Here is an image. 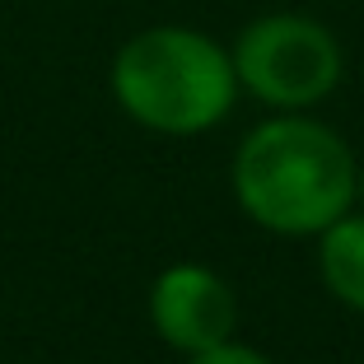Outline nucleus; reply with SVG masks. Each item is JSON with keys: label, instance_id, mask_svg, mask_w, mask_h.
<instances>
[{"label": "nucleus", "instance_id": "nucleus-3", "mask_svg": "<svg viewBox=\"0 0 364 364\" xmlns=\"http://www.w3.org/2000/svg\"><path fill=\"white\" fill-rule=\"evenodd\" d=\"M238 89L271 112H313L336 94L346 56L336 33L313 14H262L229 47Z\"/></svg>", "mask_w": 364, "mask_h": 364}, {"label": "nucleus", "instance_id": "nucleus-6", "mask_svg": "<svg viewBox=\"0 0 364 364\" xmlns=\"http://www.w3.org/2000/svg\"><path fill=\"white\" fill-rule=\"evenodd\" d=\"M182 364H271L257 346H243V341H225V346H210L201 355H187Z\"/></svg>", "mask_w": 364, "mask_h": 364}, {"label": "nucleus", "instance_id": "nucleus-2", "mask_svg": "<svg viewBox=\"0 0 364 364\" xmlns=\"http://www.w3.org/2000/svg\"><path fill=\"white\" fill-rule=\"evenodd\" d=\"M107 89L136 127L182 140L215 131L243 94L229 47L187 23L131 33L107 65Z\"/></svg>", "mask_w": 364, "mask_h": 364}, {"label": "nucleus", "instance_id": "nucleus-7", "mask_svg": "<svg viewBox=\"0 0 364 364\" xmlns=\"http://www.w3.org/2000/svg\"><path fill=\"white\" fill-rule=\"evenodd\" d=\"M355 205L364 210V159H360V192H355Z\"/></svg>", "mask_w": 364, "mask_h": 364}, {"label": "nucleus", "instance_id": "nucleus-1", "mask_svg": "<svg viewBox=\"0 0 364 364\" xmlns=\"http://www.w3.org/2000/svg\"><path fill=\"white\" fill-rule=\"evenodd\" d=\"M238 210L280 238H318L355 210L360 159L327 122L276 112L238 140L229 164Z\"/></svg>", "mask_w": 364, "mask_h": 364}, {"label": "nucleus", "instance_id": "nucleus-4", "mask_svg": "<svg viewBox=\"0 0 364 364\" xmlns=\"http://www.w3.org/2000/svg\"><path fill=\"white\" fill-rule=\"evenodd\" d=\"M145 318H150L154 336L168 350L201 355L210 346L234 341L238 327V299L234 285L205 262H173L154 276L150 299H145Z\"/></svg>", "mask_w": 364, "mask_h": 364}, {"label": "nucleus", "instance_id": "nucleus-5", "mask_svg": "<svg viewBox=\"0 0 364 364\" xmlns=\"http://www.w3.org/2000/svg\"><path fill=\"white\" fill-rule=\"evenodd\" d=\"M318 280L341 309L364 313V210L341 215L318 234Z\"/></svg>", "mask_w": 364, "mask_h": 364}]
</instances>
